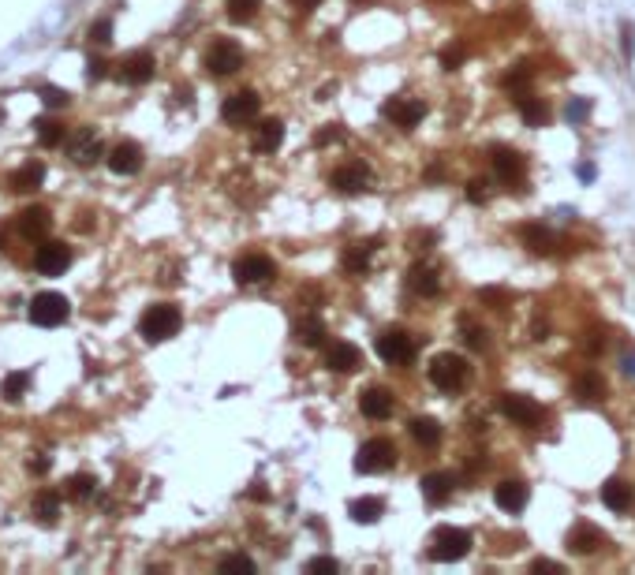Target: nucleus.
Masks as SVG:
<instances>
[{
	"mask_svg": "<svg viewBox=\"0 0 635 575\" xmlns=\"http://www.w3.org/2000/svg\"><path fill=\"white\" fill-rule=\"evenodd\" d=\"M579 179H594V164H579Z\"/></svg>",
	"mask_w": 635,
	"mask_h": 575,
	"instance_id": "obj_53",
	"label": "nucleus"
},
{
	"mask_svg": "<svg viewBox=\"0 0 635 575\" xmlns=\"http://www.w3.org/2000/svg\"><path fill=\"white\" fill-rule=\"evenodd\" d=\"M471 553V534L460 527H441L434 534V546H430V561L437 564H449V561H464Z\"/></svg>",
	"mask_w": 635,
	"mask_h": 575,
	"instance_id": "obj_4",
	"label": "nucleus"
},
{
	"mask_svg": "<svg viewBox=\"0 0 635 575\" xmlns=\"http://www.w3.org/2000/svg\"><path fill=\"white\" fill-rule=\"evenodd\" d=\"M206 68L209 75H232L243 68V49L228 38H217L214 45L206 49Z\"/></svg>",
	"mask_w": 635,
	"mask_h": 575,
	"instance_id": "obj_7",
	"label": "nucleus"
},
{
	"mask_svg": "<svg viewBox=\"0 0 635 575\" xmlns=\"http://www.w3.org/2000/svg\"><path fill=\"white\" fill-rule=\"evenodd\" d=\"M258 8H262V0H228V19L232 23H251Z\"/></svg>",
	"mask_w": 635,
	"mask_h": 575,
	"instance_id": "obj_35",
	"label": "nucleus"
},
{
	"mask_svg": "<svg viewBox=\"0 0 635 575\" xmlns=\"http://www.w3.org/2000/svg\"><path fill=\"white\" fill-rule=\"evenodd\" d=\"M26 385H30V374H8L0 389H4V396H8V400H19L23 392H26Z\"/></svg>",
	"mask_w": 635,
	"mask_h": 575,
	"instance_id": "obj_37",
	"label": "nucleus"
},
{
	"mask_svg": "<svg viewBox=\"0 0 635 575\" xmlns=\"http://www.w3.org/2000/svg\"><path fill=\"white\" fill-rule=\"evenodd\" d=\"M38 97H41V101H45V105H53V109H60V105H68V94H64L60 86H41V90H38Z\"/></svg>",
	"mask_w": 635,
	"mask_h": 575,
	"instance_id": "obj_42",
	"label": "nucleus"
},
{
	"mask_svg": "<svg viewBox=\"0 0 635 575\" xmlns=\"http://www.w3.org/2000/svg\"><path fill=\"white\" fill-rule=\"evenodd\" d=\"M94 486H97L94 474H75V479L68 482V493H71V497H90Z\"/></svg>",
	"mask_w": 635,
	"mask_h": 575,
	"instance_id": "obj_39",
	"label": "nucleus"
},
{
	"mask_svg": "<svg viewBox=\"0 0 635 575\" xmlns=\"http://www.w3.org/2000/svg\"><path fill=\"white\" fill-rule=\"evenodd\" d=\"M157 71V60L150 53H127L120 60V79L127 82V86H142V82H150Z\"/></svg>",
	"mask_w": 635,
	"mask_h": 575,
	"instance_id": "obj_14",
	"label": "nucleus"
},
{
	"mask_svg": "<svg viewBox=\"0 0 635 575\" xmlns=\"http://www.w3.org/2000/svg\"><path fill=\"white\" fill-rule=\"evenodd\" d=\"M232 276H236V284H266L276 276V266H273V258L266 254H243L232 261Z\"/></svg>",
	"mask_w": 635,
	"mask_h": 575,
	"instance_id": "obj_6",
	"label": "nucleus"
},
{
	"mask_svg": "<svg viewBox=\"0 0 635 575\" xmlns=\"http://www.w3.org/2000/svg\"><path fill=\"white\" fill-rule=\"evenodd\" d=\"M501 415L512 419L516 426H534L542 419V407L534 404L531 396H519V392H504L501 396Z\"/></svg>",
	"mask_w": 635,
	"mask_h": 575,
	"instance_id": "obj_12",
	"label": "nucleus"
},
{
	"mask_svg": "<svg viewBox=\"0 0 635 575\" xmlns=\"http://www.w3.org/2000/svg\"><path fill=\"white\" fill-rule=\"evenodd\" d=\"M68 314H71V306H68V299H64L60 291H41V295L30 299V321L41 325V329L64 325V321H68Z\"/></svg>",
	"mask_w": 635,
	"mask_h": 575,
	"instance_id": "obj_5",
	"label": "nucleus"
},
{
	"mask_svg": "<svg viewBox=\"0 0 635 575\" xmlns=\"http://www.w3.org/2000/svg\"><path fill=\"white\" fill-rule=\"evenodd\" d=\"M419 489H422V497H426V501L445 504V501L452 497V474H445V471H430V474H422Z\"/></svg>",
	"mask_w": 635,
	"mask_h": 575,
	"instance_id": "obj_20",
	"label": "nucleus"
},
{
	"mask_svg": "<svg viewBox=\"0 0 635 575\" xmlns=\"http://www.w3.org/2000/svg\"><path fill=\"white\" fill-rule=\"evenodd\" d=\"M378 355L385 359V363H393V366H404V363L415 359V340L404 333V329H385V333L378 336Z\"/></svg>",
	"mask_w": 635,
	"mask_h": 575,
	"instance_id": "obj_8",
	"label": "nucleus"
},
{
	"mask_svg": "<svg viewBox=\"0 0 635 575\" xmlns=\"http://www.w3.org/2000/svg\"><path fill=\"white\" fill-rule=\"evenodd\" d=\"M524 243L531 246L534 254H553V243H557V239H553L549 228H542V224H527V228H524Z\"/></svg>",
	"mask_w": 635,
	"mask_h": 575,
	"instance_id": "obj_30",
	"label": "nucleus"
},
{
	"mask_svg": "<svg viewBox=\"0 0 635 575\" xmlns=\"http://www.w3.org/2000/svg\"><path fill=\"white\" fill-rule=\"evenodd\" d=\"M221 571H254V561L247 553H232V556L221 561Z\"/></svg>",
	"mask_w": 635,
	"mask_h": 575,
	"instance_id": "obj_40",
	"label": "nucleus"
},
{
	"mask_svg": "<svg viewBox=\"0 0 635 575\" xmlns=\"http://www.w3.org/2000/svg\"><path fill=\"white\" fill-rule=\"evenodd\" d=\"M467 377H471V366H467V359H464V355H452V351L434 355V363H430V381L441 389V392L464 389V385H467Z\"/></svg>",
	"mask_w": 635,
	"mask_h": 575,
	"instance_id": "obj_2",
	"label": "nucleus"
},
{
	"mask_svg": "<svg viewBox=\"0 0 635 575\" xmlns=\"http://www.w3.org/2000/svg\"><path fill=\"white\" fill-rule=\"evenodd\" d=\"M97 157H105L97 131H90V127L79 131V139H75V146H71V161H75V164H94Z\"/></svg>",
	"mask_w": 635,
	"mask_h": 575,
	"instance_id": "obj_22",
	"label": "nucleus"
},
{
	"mask_svg": "<svg viewBox=\"0 0 635 575\" xmlns=\"http://www.w3.org/2000/svg\"><path fill=\"white\" fill-rule=\"evenodd\" d=\"M486 199H490L486 184H482V179H471V184H467V202H475V206H479V202H486Z\"/></svg>",
	"mask_w": 635,
	"mask_h": 575,
	"instance_id": "obj_45",
	"label": "nucleus"
},
{
	"mask_svg": "<svg viewBox=\"0 0 635 575\" xmlns=\"http://www.w3.org/2000/svg\"><path fill=\"white\" fill-rule=\"evenodd\" d=\"M359 411H363L366 419H374V422L389 419V415H393V392L381 389V385H374V389L359 392Z\"/></svg>",
	"mask_w": 635,
	"mask_h": 575,
	"instance_id": "obj_17",
	"label": "nucleus"
},
{
	"mask_svg": "<svg viewBox=\"0 0 635 575\" xmlns=\"http://www.w3.org/2000/svg\"><path fill=\"white\" fill-rule=\"evenodd\" d=\"M531 568H534V571H561V564H557V561H534Z\"/></svg>",
	"mask_w": 635,
	"mask_h": 575,
	"instance_id": "obj_52",
	"label": "nucleus"
},
{
	"mask_svg": "<svg viewBox=\"0 0 635 575\" xmlns=\"http://www.w3.org/2000/svg\"><path fill=\"white\" fill-rule=\"evenodd\" d=\"M631 486L624 482V479H609L606 486H601V504L609 508V512H628L631 508Z\"/></svg>",
	"mask_w": 635,
	"mask_h": 575,
	"instance_id": "obj_21",
	"label": "nucleus"
},
{
	"mask_svg": "<svg viewBox=\"0 0 635 575\" xmlns=\"http://www.w3.org/2000/svg\"><path fill=\"white\" fill-rule=\"evenodd\" d=\"M180 325H184V314H180V306H172V303H157L150 306L142 314L139 329H142V336L150 340V344H161V340H169L180 333Z\"/></svg>",
	"mask_w": 635,
	"mask_h": 575,
	"instance_id": "obj_1",
	"label": "nucleus"
},
{
	"mask_svg": "<svg viewBox=\"0 0 635 575\" xmlns=\"http://www.w3.org/2000/svg\"><path fill=\"white\" fill-rule=\"evenodd\" d=\"M333 187L340 194H359L370 187V169L363 161H351V164H340V169L333 172Z\"/></svg>",
	"mask_w": 635,
	"mask_h": 575,
	"instance_id": "obj_15",
	"label": "nucleus"
},
{
	"mask_svg": "<svg viewBox=\"0 0 635 575\" xmlns=\"http://www.w3.org/2000/svg\"><path fill=\"white\" fill-rule=\"evenodd\" d=\"M281 142H284V124L281 120H262L258 124V135H254V150L258 154H273Z\"/></svg>",
	"mask_w": 635,
	"mask_h": 575,
	"instance_id": "obj_23",
	"label": "nucleus"
},
{
	"mask_svg": "<svg viewBox=\"0 0 635 575\" xmlns=\"http://www.w3.org/2000/svg\"><path fill=\"white\" fill-rule=\"evenodd\" d=\"M464 340L471 344V348H486V329H479V325H464Z\"/></svg>",
	"mask_w": 635,
	"mask_h": 575,
	"instance_id": "obj_47",
	"label": "nucleus"
},
{
	"mask_svg": "<svg viewBox=\"0 0 635 575\" xmlns=\"http://www.w3.org/2000/svg\"><path fill=\"white\" fill-rule=\"evenodd\" d=\"M296 340L306 344V348H318V344L325 340V321L318 314H306L299 325H296Z\"/></svg>",
	"mask_w": 635,
	"mask_h": 575,
	"instance_id": "obj_29",
	"label": "nucleus"
},
{
	"mask_svg": "<svg viewBox=\"0 0 635 575\" xmlns=\"http://www.w3.org/2000/svg\"><path fill=\"white\" fill-rule=\"evenodd\" d=\"M90 79H105V60H90Z\"/></svg>",
	"mask_w": 635,
	"mask_h": 575,
	"instance_id": "obj_51",
	"label": "nucleus"
},
{
	"mask_svg": "<svg viewBox=\"0 0 635 575\" xmlns=\"http://www.w3.org/2000/svg\"><path fill=\"white\" fill-rule=\"evenodd\" d=\"M479 299H482V303H490L494 310H504V306H509V295H504L501 288H482V291H479Z\"/></svg>",
	"mask_w": 635,
	"mask_h": 575,
	"instance_id": "obj_43",
	"label": "nucleus"
},
{
	"mask_svg": "<svg viewBox=\"0 0 635 575\" xmlns=\"http://www.w3.org/2000/svg\"><path fill=\"white\" fill-rule=\"evenodd\" d=\"M408 284H411L415 295H437V288H441V284H437V269L434 266H422V261H419V266H411Z\"/></svg>",
	"mask_w": 635,
	"mask_h": 575,
	"instance_id": "obj_26",
	"label": "nucleus"
},
{
	"mask_svg": "<svg viewBox=\"0 0 635 575\" xmlns=\"http://www.w3.org/2000/svg\"><path fill=\"white\" fill-rule=\"evenodd\" d=\"M408 434L419 441L422 449H437V445H441V426H437L434 419H411L408 422Z\"/></svg>",
	"mask_w": 635,
	"mask_h": 575,
	"instance_id": "obj_25",
	"label": "nucleus"
},
{
	"mask_svg": "<svg viewBox=\"0 0 635 575\" xmlns=\"http://www.w3.org/2000/svg\"><path fill=\"white\" fill-rule=\"evenodd\" d=\"M41 179H45V169L38 161H30L11 176V191H34V187H41Z\"/></svg>",
	"mask_w": 635,
	"mask_h": 575,
	"instance_id": "obj_32",
	"label": "nucleus"
},
{
	"mask_svg": "<svg viewBox=\"0 0 635 575\" xmlns=\"http://www.w3.org/2000/svg\"><path fill=\"white\" fill-rule=\"evenodd\" d=\"M34 127H38V142H41V146H60V142H64V124H56V120H38Z\"/></svg>",
	"mask_w": 635,
	"mask_h": 575,
	"instance_id": "obj_36",
	"label": "nucleus"
},
{
	"mask_svg": "<svg viewBox=\"0 0 635 575\" xmlns=\"http://www.w3.org/2000/svg\"><path fill=\"white\" fill-rule=\"evenodd\" d=\"M494 501H497L501 512H519V508L527 504V486L519 482V479H504L494 489Z\"/></svg>",
	"mask_w": 635,
	"mask_h": 575,
	"instance_id": "obj_19",
	"label": "nucleus"
},
{
	"mask_svg": "<svg viewBox=\"0 0 635 575\" xmlns=\"http://www.w3.org/2000/svg\"><path fill=\"white\" fill-rule=\"evenodd\" d=\"M71 266V246L60 243V239H41L38 254H34V269L45 276H56Z\"/></svg>",
	"mask_w": 635,
	"mask_h": 575,
	"instance_id": "obj_9",
	"label": "nucleus"
},
{
	"mask_svg": "<svg viewBox=\"0 0 635 575\" xmlns=\"http://www.w3.org/2000/svg\"><path fill=\"white\" fill-rule=\"evenodd\" d=\"M601 546H606V534L598 527H591V523H579V527H572V534H568V549L579 553V556H591Z\"/></svg>",
	"mask_w": 635,
	"mask_h": 575,
	"instance_id": "obj_18",
	"label": "nucleus"
},
{
	"mask_svg": "<svg viewBox=\"0 0 635 575\" xmlns=\"http://www.w3.org/2000/svg\"><path fill=\"white\" fill-rule=\"evenodd\" d=\"M519 116H524V124H531V127H542L549 112L542 105V97H519Z\"/></svg>",
	"mask_w": 635,
	"mask_h": 575,
	"instance_id": "obj_33",
	"label": "nucleus"
},
{
	"mask_svg": "<svg viewBox=\"0 0 635 575\" xmlns=\"http://www.w3.org/2000/svg\"><path fill=\"white\" fill-rule=\"evenodd\" d=\"M389 467H396V445L389 437H370L359 449V456H355V471H363V474H378Z\"/></svg>",
	"mask_w": 635,
	"mask_h": 575,
	"instance_id": "obj_3",
	"label": "nucleus"
},
{
	"mask_svg": "<svg viewBox=\"0 0 635 575\" xmlns=\"http://www.w3.org/2000/svg\"><path fill=\"white\" fill-rule=\"evenodd\" d=\"M90 41H94V45L112 41V19H109V15H105V19H97V23L90 26Z\"/></svg>",
	"mask_w": 635,
	"mask_h": 575,
	"instance_id": "obj_41",
	"label": "nucleus"
},
{
	"mask_svg": "<svg viewBox=\"0 0 635 575\" xmlns=\"http://www.w3.org/2000/svg\"><path fill=\"white\" fill-rule=\"evenodd\" d=\"M105 161H109V169L116 172V176H135L142 169V146L131 142V139H124V142L112 146Z\"/></svg>",
	"mask_w": 635,
	"mask_h": 575,
	"instance_id": "obj_13",
	"label": "nucleus"
},
{
	"mask_svg": "<svg viewBox=\"0 0 635 575\" xmlns=\"http://www.w3.org/2000/svg\"><path fill=\"white\" fill-rule=\"evenodd\" d=\"M45 232H49V213H45L41 206L26 209L23 217H19V236H26V239H41Z\"/></svg>",
	"mask_w": 635,
	"mask_h": 575,
	"instance_id": "obj_27",
	"label": "nucleus"
},
{
	"mask_svg": "<svg viewBox=\"0 0 635 575\" xmlns=\"http://www.w3.org/2000/svg\"><path fill=\"white\" fill-rule=\"evenodd\" d=\"M587 112H591V105H587V101H568L564 116L572 120V124H579V120H587Z\"/></svg>",
	"mask_w": 635,
	"mask_h": 575,
	"instance_id": "obj_46",
	"label": "nucleus"
},
{
	"mask_svg": "<svg viewBox=\"0 0 635 575\" xmlns=\"http://www.w3.org/2000/svg\"><path fill=\"white\" fill-rule=\"evenodd\" d=\"M34 516L41 519V523H56V516H60V497L56 493H38L34 497Z\"/></svg>",
	"mask_w": 635,
	"mask_h": 575,
	"instance_id": "obj_34",
	"label": "nucleus"
},
{
	"mask_svg": "<svg viewBox=\"0 0 635 575\" xmlns=\"http://www.w3.org/2000/svg\"><path fill=\"white\" fill-rule=\"evenodd\" d=\"M306 568H311V571H336L340 564H336V556H314Z\"/></svg>",
	"mask_w": 635,
	"mask_h": 575,
	"instance_id": "obj_48",
	"label": "nucleus"
},
{
	"mask_svg": "<svg viewBox=\"0 0 635 575\" xmlns=\"http://www.w3.org/2000/svg\"><path fill=\"white\" fill-rule=\"evenodd\" d=\"M325 366L336 370V374H351V370L363 366V351L348 340H333L329 351H325Z\"/></svg>",
	"mask_w": 635,
	"mask_h": 575,
	"instance_id": "obj_16",
	"label": "nucleus"
},
{
	"mask_svg": "<svg viewBox=\"0 0 635 575\" xmlns=\"http://www.w3.org/2000/svg\"><path fill=\"white\" fill-rule=\"evenodd\" d=\"M333 139H340V127H325V131H318V146H325V142H333Z\"/></svg>",
	"mask_w": 635,
	"mask_h": 575,
	"instance_id": "obj_50",
	"label": "nucleus"
},
{
	"mask_svg": "<svg viewBox=\"0 0 635 575\" xmlns=\"http://www.w3.org/2000/svg\"><path fill=\"white\" fill-rule=\"evenodd\" d=\"M348 512H351L355 523H366V527H370V523H378L385 516V501L381 497H359V501H351Z\"/></svg>",
	"mask_w": 635,
	"mask_h": 575,
	"instance_id": "obj_24",
	"label": "nucleus"
},
{
	"mask_svg": "<svg viewBox=\"0 0 635 575\" xmlns=\"http://www.w3.org/2000/svg\"><path fill=\"white\" fill-rule=\"evenodd\" d=\"M576 385H579V392H583V400H601V392H606V385H601L598 374H583Z\"/></svg>",
	"mask_w": 635,
	"mask_h": 575,
	"instance_id": "obj_38",
	"label": "nucleus"
},
{
	"mask_svg": "<svg viewBox=\"0 0 635 575\" xmlns=\"http://www.w3.org/2000/svg\"><path fill=\"white\" fill-rule=\"evenodd\" d=\"M258 109H262V97H258L254 90H239V94H232L228 101L221 105V116L228 120V124H251L254 116H258Z\"/></svg>",
	"mask_w": 635,
	"mask_h": 575,
	"instance_id": "obj_11",
	"label": "nucleus"
},
{
	"mask_svg": "<svg viewBox=\"0 0 635 575\" xmlns=\"http://www.w3.org/2000/svg\"><path fill=\"white\" fill-rule=\"evenodd\" d=\"M370 254H374V239L351 243L348 251H344V269H348V273H363V269L370 266Z\"/></svg>",
	"mask_w": 635,
	"mask_h": 575,
	"instance_id": "obj_31",
	"label": "nucleus"
},
{
	"mask_svg": "<svg viewBox=\"0 0 635 575\" xmlns=\"http://www.w3.org/2000/svg\"><path fill=\"white\" fill-rule=\"evenodd\" d=\"M381 112H385V120H393L396 127L411 131L422 116H426V105H422L419 97H389V101L381 105Z\"/></svg>",
	"mask_w": 635,
	"mask_h": 575,
	"instance_id": "obj_10",
	"label": "nucleus"
},
{
	"mask_svg": "<svg viewBox=\"0 0 635 575\" xmlns=\"http://www.w3.org/2000/svg\"><path fill=\"white\" fill-rule=\"evenodd\" d=\"M621 38H624V56H631L635 53V30H631V23H621Z\"/></svg>",
	"mask_w": 635,
	"mask_h": 575,
	"instance_id": "obj_49",
	"label": "nucleus"
},
{
	"mask_svg": "<svg viewBox=\"0 0 635 575\" xmlns=\"http://www.w3.org/2000/svg\"><path fill=\"white\" fill-rule=\"evenodd\" d=\"M464 56H467V49H464V45H449L445 53H441V64H445V68L452 71L456 64H464Z\"/></svg>",
	"mask_w": 635,
	"mask_h": 575,
	"instance_id": "obj_44",
	"label": "nucleus"
},
{
	"mask_svg": "<svg viewBox=\"0 0 635 575\" xmlns=\"http://www.w3.org/2000/svg\"><path fill=\"white\" fill-rule=\"evenodd\" d=\"M494 169H497L501 179H519L527 164H524V157H519L516 150H494Z\"/></svg>",
	"mask_w": 635,
	"mask_h": 575,
	"instance_id": "obj_28",
	"label": "nucleus"
},
{
	"mask_svg": "<svg viewBox=\"0 0 635 575\" xmlns=\"http://www.w3.org/2000/svg\"><path fill=\"white\" fill-rule=\"evenodd\" d=\"M314 4H318V0H299V8H314Z\"/></svg>",
	"mask_w": 635,
	"mask_h": 575,
	"instance_id": "obj_54",
	"label": "nucleus"
}]
</instances>
